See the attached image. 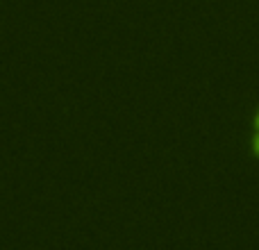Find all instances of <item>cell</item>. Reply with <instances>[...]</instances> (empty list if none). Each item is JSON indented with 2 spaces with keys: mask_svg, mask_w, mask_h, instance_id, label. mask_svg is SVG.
Listing matches in <instances>:
<instances>
[{
  "mask_svg": "<svg viewBox=\"0 0 259 250\" xmlns=\"http://www.w3.org/2000/svg\"><path fill=\"white\" fill-rule=\"evenodd\" d=\"M255 148H257V150H259V139H257V141H255Z\"/></svg>",
  "mask_w": 259,
  "mask_h": 250,
  "instance_id": "obj_1",
  "label": "cell"
}]
</instances>
